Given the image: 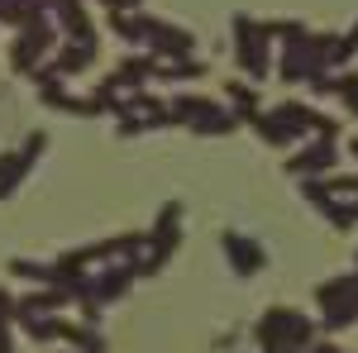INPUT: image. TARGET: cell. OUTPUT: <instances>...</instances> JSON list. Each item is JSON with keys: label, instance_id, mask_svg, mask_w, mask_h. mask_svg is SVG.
<instances>
[{"label": "cell", "instance_id": "6da1fadb", "mask_svg": "<svg viewBox=\"0 0 358 353\" xmlns=\"http://www.w3.org/2000/svg\"><path fill=\"white\" fill-rule=\"evenodd\" d=\"M224 248L234 253V263H239V272H253L258 268V248L244 244V239H234V234H224Z\"/></svg>", "mask_w": 358, "mask_h": 353}, {"label": "cell", "instance_id": "7a4b0ae2", "mask_svg": "<svg viewBox=\"0 0 358 353\" xmlns=\"http://www.w3.org/2000/svg\"><path fill=\"white\" fill-rule=\"evenodd\" d=\"M148 34H158V43H163L167 53H187V34H182V29H167V24H148Z\"/></svg>", "mask_w": 358, "mask_h": 353}, {"label": "cell", "instance_id": "3957f363", "mask_svg": "<svg viewBox=\"0 0 358 353\" xmlns=\"http://www.w3.org/2000/svg\"><path fill=\"white\" fill-rule=\"evenodd\" d=\"M106 5H110V10H115V5H120V10H129V5H138V0H106Z\"/></svg>", "mask_w": 358, "mask_h": 353}]
</instances>
